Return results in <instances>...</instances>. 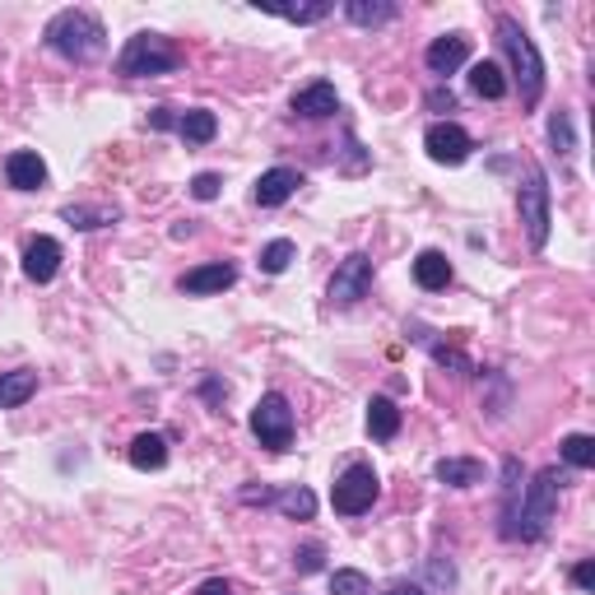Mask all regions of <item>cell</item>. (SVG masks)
<instances>
[{
	"instance_id": "27",
	"label": "cell",
	"mask_w": 595,
	"mask_h": 595,
	"mask_svg": "<svg viewBox=\"0 0 595 595\" xmlns=\"http://www.w3.org/2000/svg\"><path fill=\"white\" fill-rule=\"evenodd\" d=\"M470 89H475L479 98H488V102L507 98V75H502V65H498V61H475V65H470Z\"/></svg>"
},
{
	"instance_id": "32",
	"label": "cell",
	"mask_w": 595,
	"mask_h": 595,
	"mask_svg": "<svg viewBox=\"0 0 595 595\" xmlns=\"http://www.w3.org/2000/svg\"><path fill=\"white\" fill-rule=\"evenodd\" d=\"M549 145H554V154L572 159L576 139H572V117H568V112H554V117H549Z\"/></svg>"
},
{
	"instance_id": "10",
	"label": "cell",
	"mask_w": 595,
	"mask_h": 595,
	"mask_svg": "<svg viewBox=\"0 0 595 595\" xmlns=\"http://www.w3.org/2000/svg\"><path fill=\"white\" fill-rule=\"evenodd\" d=\"M61 260H65V252H61L57 238L38 233V238L24 242V279L28 284H51V279L61 275Z\"/></svg>"
},
{
	"instance_id": "8",
	"label": "cell",
	"mask_w": 595,
	"mask_h": 595,
	"mask_svg": "<svg viewBox=\"0 0 595 595\" xmlns=\"http://www.w3.org/2000/svg\"><path fill=\"white\" fill-rule=\"evenodd\" d=\"M373 275H377L373 256H367V252H349L340 266H336V275H330V289H326L330 307H354V303H363V298L373 293Z\"/></svg>"
},
{
	"instance_id": "24",
	"label": "cell",
	"mask_w": 595,
	"mask_h": 595,
	"mask_svg": "<svg viewBox=\"0 0 595 595\" xmlns=\"http://www.w3.org/2000/svg\"><path fill=\"white\" fill-rule=\"evenodd\" d=\"M396 14H400L396 0H349L344 5V20L359 28H381V24H391Z\"/></svg>"
},
{
	"instance_id": "2",
	"label": "cell",
	"mask_w": 595,
	"mask_h": 595,
	"mask_svg": "<svg viewBox=\"0 0 595 595\" xmlns=\"http://www.w3.org/2000/svg\"><path fill=\"white\" fill-rule=\"evenodd\" d=\"M498 42L507 51V61H512V75H517V89H521V108H535L539 98H545V57H539V47L521 20L512 14H498Z\"/></svg>"
},
{
	"instance_id": "5",
	"label": "cell",
	"mask_w": 595,
	"mask_h": 595,
	"mask_svg": "<svg viewBox=\"0 0 595 595\" xmlns=\"http://www.w3.org/2000/svg\"><path fill=\"white\" fill-rule=\"evenodd\" d=\"M517 209H521V223H526V238L535 252L549 247V223H554V191L549 178L539 163H526V182L517 186Z\"/></svg>"
},
{
	"instance_id": "26",
	"label": "cell",
	"mask_w": 595,
	"mask_h": 595,
	"mask_svg": "<svg viewBox=\"0 0 595 595\" xmlns=\"http://www.w3.org/2000/svg\"><path fill=\"white\" fill-rule=\"evenodd\" d=\"M178 135L186 139V145H209V139L219 135V117L209 108H186L178 117Z\"/></svg>"
},
{
	"instance_id": "6",
	"label": "cell",
	"mask_w": 595,
	"mask_h": 595,
	"mask_svg": "<svg viewBox=\"0 0 595 595\" xmlns=\"http://www.w3.org/2000/svg\"><path fill=\"white\" fill-rule=\"evenodd\" d=\"M252 433L256 442L275 451V457H284V451H293V433H298V418H293V405L284 391H266L256 400L252 410Z\"/></svg>"
},
{
	"instance_id": "7",
	"label": "cell",
	"mask_w": 595,
	"mask_h": 595,
	"mask_svg": "<svg viewBox=\"0 0 595 595\" xmlns=\"http://www.w3.org/2000/svg\"><path fill=\"white\" fill-rule=\"evenodd\" d=\"M377 498H381V479H377V470L367 465V461L344 465L340 479L330 484V507H336L340 517H363V512H373Z\"/></svg>"
},
{
	"instance_id": "20",
	"label": "cell",
	"mask_w": 595,
	"mask_h": 595,
	"mask_svg": "<svg viewBox=\"0 0 595 595\" xmlns=\"http://www.w3.org/2000/svg\"><path fill=\"white\" fill-rule=\"evenodd\" d=\"M451 275H457V270H451V260H447V252H418L414 256V284L418 289H424V293H442L447 284H451Z\"/></svg>"
},
{
	"instance_id": "19",
	"label": "cell",
	"mask_w": 595,
	"mask_h": 595,
	"mask_svg": "<svg viewBox=\"0 0 595 595\" xmlns=\"http://www.w3.org/2000/svg\"><path fill=\"white\" fill-rule=\"evenodd\" d=\"M270 507L289 521H312L317 517V494H312L307 484H284V488H275L270 494Z\"/></svg>"
},
{
	"instance_id": "12",
	"label": "cell",
	"mask_w": 595,
	"mask_h": 595,
	"mask_svg": "<svg viewBox=\"0 0 595 595\" xmlns=\"http://www.w3.org/2000/svg\"><path fill=\"white\" fill-rule=\"evenodd\" d=\"M233 284H238V266H233V260H205V266L182 275V293H191V298H209V293H223V289H233Z\"/></svg>"
},
{
	"instance_id": "29",
	"label": "cell",
	"mask_w": 595,
	"mask_h": 595,
	"mask_svg": "<svg viewBox=\"0 0 595 595\" xmlns=\"http://www.w3.org/2000/svg\"><path fill=\"white\" fill-rule=\"evenodd\" d=\"M330 595H377V586H373V576L359 568H336L330 572Z\"/></svg>"
},
{
	"instance_id": "37",
	"label": "cell",
	"mask_w": 595,
	"mask_h": 595,
	"mask_svg": "<svg viewBox=\"0 0 595 595\" xmlns=\"http://www.w3.org/2000/svg\"><path fill=\"white\" fill-rule=\"evenodd\" d=\"M572 586L576 591H591L595 586V558H582V563L572 568Z\"/></svg>"
},
{
	"instance_id": "31",
	"label": "cell",
	"mask_w": 595,
	"mask_h": 595,
	"mask_svg": "<svg viewBox=\"0 0 595 595\" xmlns=\"http://www.w3.org/2000/svg\"><path fill=\"white\" fill-rule=\"evenodd\" d=\"M293 260H298V247H293L289 238H275V242L260 247V270H266V275H284Z\"/></svg>"
},
{
	"instance_id": "13",
	"label": "cell",
	"mask_w": 595,
	"mask_h": 595,
	"mask_svg": "<svg viewBox=\"0 0 595 595\" xmlns=\"http://www.w3.org/2000/svg\"><path fill=\"white\" fill-rule=\"evenodd\" d=\"M289 112H293V117H303V121L336 117V112H340V94H336V84H330V80H312L307 89H298V94H293Z\"/></svg>"
},
{
	"instance_id": "15",
	"label": "cell",
	"mask_w": 595,
	"mask_h": 595,
	"mask_svg": "<svg viewBox=\"0 0 595 595\" xmlns=\"http://www.w3.org/2000/svg\"><path fill=\"white\" fill-rule=\"evenodd\" d=\"M405 336H414L418 344H424L437 367H447V373H457V377H475V363H470V354H461V349H451V344H442V340H433V330H428L424 321H410Z\"/></svg>"
},
{
	"instance_id": "3",
	"label": "cell",
	"mask_w": 595,
	"mask_h": 595,
	"mask_svg": "<svg viewBox=\"0 0 595 595\" xmlns=\"http://www.w3.org/2000/svg\"><path fill=\"white\" fill-rule=\"evenodd\" d=\"M182 47L163 38V33H135L126 38V47L117 51V75L121 80H159V75H172V70H182Z\"/></svg>"
},
{
	"instance_id": "28",
	"label": "cell",
	"mask_w": 595,
	"mask_h": 595,
	"mask_svg": "<svg viewBox=\"0 0 595 595\" xmlns=\"http://www.w3.org/2000/svg\"><path fill=\"white\" fill-rule=\"evenodd\" d=\"M558 457H563V465H572V470H591L595 465V437L591 433H568L563 442H558Z\"/></svg>"
},
{
	"instance_id": "22",
	"label": "cell",
	"mask_w": 595,
	"mask_h": 595,
	"mask_svg": "<svg viewBox=\"0 0 595 595\" xmlns=\"http://www.w3.org/2000/svg\"><path fill=\"white\" fill-rule=\"evenodd\" d=\"M38 396V373L33 367H14V373H0V410H20Z\"/></svg>"
},
{
	"instance_id": "39",
	"label": "cell",
	"mask_w": 595,
	"mask_h": 595,
	"mask_svg": "<svg viewBox=\"0 0 595 595\" xmlns=\"http://www.w3.org/2000/svg\"><path fill=\"white\" fill-rule=\"evenodd\" d=\"M196 595H238L233 582H223V576H209V582L196 586Z\"/></svg>"
},
{
	"instance_id": "23",
	"label": "cell",
	"mask_w": 595,
	"mask_h": 595,
	"mask_svg": "<svg viewBox=\"0 0 595 595\" xmlns=\"http://www.w3.org/2000/svg\"><path fill=\"white\" fill-rule=\"evenodd\" d=\"M61 219L80 233H94V229H108V223L121 219V205H65Z\"/></svg>"
},
{
	"instance_id": "40",
	"label": "cell",
	"mask_w": 595,
	"mask_h": 595,
	"mask_svg": "<svg viewBox=\"0 0 595 595\" xmlns=\"http://www.w3.org/2000/svg\"><path fill=\"white\" fill-rule=\"evenodd\" d=\"M377 595H428V591L418 586V582H391L387 591H377Z\"/></svg>"
},
{
	"instance_id": "18",
	"label": "cell",
	"mask_w": 595,
	"mask_h": 595,
	"mask_svg": "<svg viewBox=\"0 0 595 595\" xmlns=\"http://www.w3.org/2000/svg\"><path fill=\"white\" fill-rule=\"evenodd\" d=\"M433 479L447 484V488H475V484L488 479V470L475 457H442V461L433 465Z\"/></svg>"
},
{
	"instance_id": "9",
	"label": "cell",
	"mask_w": 595,
	"mask_h": 595,
	"mask_svg": "<svg viewBox=\"0 0 595 595\" xmlns=\"http://www.w3.org/2000/svg\"><path fill=\"white\" fill-rule=\"evenodd\" d=\"M424 149H428L433 163L461 168L470 154H475V139H470V131L461 126V121H433V126L424 131Z\"/></svg>"
},
{
	"instance_id": "36",
	"label": "cell",
	"mask_w": 595,
	"mask_h": 595,
	"mask_svg": "<svg viewBox=\"0 0 595 595\" xmlns=\"http://www.w3.org/2000/svg\"><path fill=\"white\" fill-rule=\"evenodd\" d=\"M424 108L428 112H457V94H451V89H428Z\"/></svg>"
},
{
	"instance_id": "14",
	"label": "cell",
	"mask_w": 595,
	"mask_h": 595,
	"mask_svg": "<svg viewBox=\"0 0 595 595\" xmlns=\"http://www.w3.org/2000/svg\"><path fill=\"white\" fill-rule=\"evenodd\" d=\"M470 61V38L465 33H442V38H433L428 51H424V65L433 75H457V70Z\"/></svg>"
},
{
	"instance_id": "17",
	"label": "cell",
	"mask_w": 595,
	"mask_h": 595,
	"mask_svg": "<svg viewBox=\"0 0 595 595\" xmlns=\"http://www.w3.org/2000/svg\"><path fill=\"white\" fill-rule=\"evenodd\" d=\"M526 470H521V461L517 457H507L502 461V539H512L517 535V507H521V494H526Z\"/></svg>"
},
{
	"instance_id": "1",
	"label": "cell",
	"mask_w": 595,
	"mask_h": 595,
	"mask_svg": "<svg viewBox=\"0 0 595 595\" xmlns=\"http://www.w3.org/2000/svg\"><path fill=\"white\" fill-rule=\"evenodd\" d=\"M42 42H47V51H57V57L70 65H94L102 51H108V28H102V20L94 10L70 5V10L47 20Z\"/></svg>"
},
{
	"instance_id": "33",
	"label": "cell",
	"mask_w": 595,
	"mask_h": 595,
	"mask_svg": "<svg viewBox=\"0 0 595 595\" xmlns=\"http://www.w3.org/2000/svg\"><path fill=\"white\" fill-rule=\"evenodd\" d=\"M293 568L303 572V576H312V572H321L326 568V545H303L293 554Z\"/></svg>"
},
{
	"instance_id": "11",
	"label": "cell",
	"mask_w": 595,
	"mask_h": 595,
	"mask_svg": "<svg viewBox=\"0 0 595 595\" xmlns=\"http://www.w3.org/2000/svg\"><path fill=\"white\" fill-rule=\"evenodd\" d=\"M298 186H303V172H298V168H266L256 178V186H252V201L260 209H279L284 201H293Z\"/></svg>"
},
{
	"instance_id": "16",
	"label": "cell",
	"mask_w": 595,
	"mask_h": 595,
	"mask_svg": "<svg viewBox=\"0 0 595 595\" xmlns=\"http://www.w3.org/2000/svg\"><path fill=\"white\" fill-rule=\"evenodd\" d=\"M5 182L14 191H42L47 186V163L38 149H14L5 159Z\"/></svg>"
},
{
	"instance_id": "21",
	"label": "cell",
	"mask_w": 595,
	"mask_h": 595,
	"mask_svg": "<svg viewBox=\"0 0 595 595\" xmlns=\"http://www.w3.org/2000/svg\"><path fill=\"white\" fill-rule=\"evenodd\" d=\"M400 424H405V414H400L396 400H387V396L367 400V437H373V442H391Z\"/></svg>"
},
{
	"instance_id": "25",
	"label": "cell",
	"mask_w": 595,
	"mask_h": 595,
	"mask_svg": "<svg viewBox=\"0 0 595 595\" xmlns=\"http://www.w3.org/2000/svg\"><path fill=\"white\" fill-rule=\"evenodd\" d=\"M126 457L135 470H163L168 465V437L163 433H139Z\"/></svg>"
},
{
	"instance_id": "30",
	"label": "cell",
	"mask_w": 595,
	"mask_h": 595,
	"mask_svg": "<svg viewBox=\"0 0 595 595\" xmlns=\"http://www.w3.org/2000/svg\"><path fill=\"white\" fill-rule=\"evenodd\" d=\"M266 14H275V20H289V24H298V28H307V24H321V20H330V14H336V5H330V0H312V5L266 10Z\"/></svg>"
},
{
	"instance_id": "38",
	"label": "cell",
	"mask_w": 595,
	"mask_h": 595,
	"mask_svg": "<svg viewBox=\"0 0 595 595\" xmlns=\"http://www.w3.org/2000/svg\"><path fill=\"white\" fill-rule=\"evenodd\" d=\"M201 396H205L215 410H223V396H229V387H219V377H205V381H201Z\"/></svg>"
},
{
	"instance_id": "35",
	"label": "cell",
	"mask_w": 595,
	"mask_h": 595,
	"mask_svg": "<svg viewBox=\"0 0 595 595\" xmlns=\"http://www.w3.org/2000/svg\"><path fill=\"white\" fill-rule=\"evenodd\" d=\"M178 117H182V108L159 102V108H149V131H178Z\"/></svg>"
},
{
	"instance_id": "34",
	"label": "cell",
	"mask_w": 595,
	"mask_h": 595,
	"mask_svg": "<svg viewBox=\"0 0 595 595\" xmlns=\"http://www.w3.org/2000/svg\"><path fill=\"white\" fill-rule=\"evenodd\" d=\"M219 186H223L219 172H196V178H191V196H196V201H215Z\"/></svg>"
},
{
	"instance_id": "4",
	"label": "cell",
	"mask_w": 595,
	"mask_h": 595,
	"mask_svg": "<svg viewBox=\"0 0 595 595\" xmlns=\"http://www.w3.org/2000/svg\"><path fill=\"white\" fill-rule=\"evenodd\" d=\"M558 484H563L558 465L539 470V475L526 484L521 507H517V535H512V539H526V545H535V539L549 535V521H554V512H558Z\"/></svg>"
}]
</instances>
